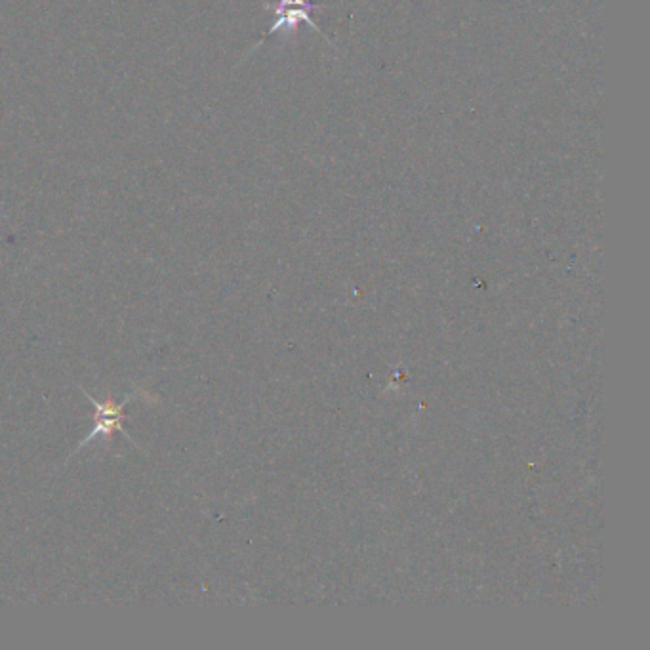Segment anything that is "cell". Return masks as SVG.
<instances>
[{"mask_svg": "<svg viewBox=\"0 0 650 650\" xmlns=\"http://www.w3.org/2000/svg\"><path fill=\"white\" fill-rule=\"evenodd\" d=\"M82 393L88 397V401L92 403V407H94V412H96V416H94V427H92V431L82 439L81 443L77 445V448H75V452L73 454H77L81 448L86 447V445H90V443H94V441H98V439H103V441H111L113 439V433H121V435H124L132 445L136 448H140V445L130 437V433L124 429V418H126V414H124V407H126V403H130L132 399H136L138 395H128L126 399H124V403H117L115 399H113V395H107V399L103 401V403H100L98 399H94L88 391H84L81 387Z\"/></svg>", "mask_w": 650, "mask_h": 650, "instance_id": "obj_1", "label": "cell"}, {"mask_svg": "<svg viewBox=\"0 0 650 650\" xmlns=\"http://www.w3.org/2000/svg\"><path fill=\"white\" fill-rule=\"evenodd\" d=\"M273 12H275V18H277V20H275V23L267 29L264 39L258 42L256 46H260L267 37H273V35H277V33H283V35H288V37H294L296 31H298V27H300V23H307V25H309L311 29H315L321 37H325V33L321 31V27H319V25L315 23V20L311 18V10H307V8H302V6H275Z\"/></svg>", "mask_w": 650, "mask_h": 650, "instance_id": "obj_2", "label": "cell"}]
</instances>
